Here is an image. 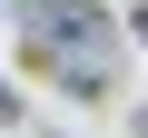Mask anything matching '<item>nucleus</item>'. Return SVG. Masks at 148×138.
<instances>
[{
  "label": "nucleus",
  "mask_w": 148,
  "mask_h": 138,
  "mask_svg": "<svg viewBox=\"0 0 148 138\" xmlns=\"http://www.w3.org/2000/svg\"><path fill=\"white\" fill-rule=\"evenodd\" d=\"M20 30H30V59L49 69L69 99H109V89H119V49H128V40H119V20H109V0H30Z\"/></svg>",
  "instance_id": "obj_1"
},
{
  "label": "nucleus",
  "mask_w": 148,
  "mask_h": 138,
  "mask_svg": "<svg viewBox=\"0 0 148 138\" xmlns=\"http://www.w3.org/2000/svg\"><path fill=\"white\" fill-rule=\"evenodd\" d=\"M0 128H20V89H10V79H0Z\"/></svg>",
  "instance_id": "obj_2"
},
{
  "label": "nucleus",
  "mask_w": 148,
  "mask_h": 138,
  "mask_svg": "<svg viewBox=\"0 0 148 138\" xmlns=\"http://www.w3.org/2000/svg\"><path fill=\"white\" fill-rule=\"evenodd\" d=\"M128 40H138V49H148V0H128Z\"/></svg>",
  "instance_id": "obj_3"
},
{
  "label": "nucleus",
  "mask_w": 148,
  "mask_h": 138,
  "mask_svg": "<svg viewBox=\"0 0 148 138\" xmlns=\"http://www.w3.org/2000/svg\"><path fill=\"white\" fill-rule=\"evenodd\" d=\"M138 138H148V109H138Z\"/></svg>",
  "instance_id": "obj_4"
},
{
  "label": "nucleus",
  "mask_w": 148,
  "mask_h": 138,
  "mask_svg": "<svg viewBox=\"0 0 148 138\" xmlns=\"http://www.w3.org/2000/svg\"><path fill=\"white\" fill-rule=\"evenodd\" d=\"M20 10H30V0H20Z\"/></svg>",
  "instance_id": "obj_5"
}]
</instances>
